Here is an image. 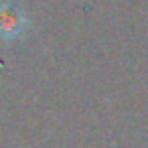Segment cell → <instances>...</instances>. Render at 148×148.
I'll return each instance as SVG.
<instances>
[{
    "label": "cell",
    "instance_id": "1",
    "mask_svg": "<svg viewBox=\"0 0 148 148\" xmlns=\"http://www.w3.org/2000/svg\"><path fill=\"white\" fill-rule=\"evenodd\" d=\"M27 31L25 12L12 2H0V39L12 41Z\"/></svg>",
    "mask_w": 148,
    "mask_h": 148
}]
</instances>
